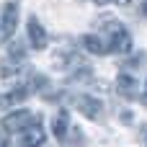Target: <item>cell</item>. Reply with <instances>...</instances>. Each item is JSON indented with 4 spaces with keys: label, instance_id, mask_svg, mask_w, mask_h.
I'll list each match as a JSON object with an SVG mask.
<instances>
[{
    "label": "cell",
    "instance_id": "obj_6",
    "mask_svg": "<svg viewBox=\"0 0 147 147\" xmlns=\"http://www.w3.org/2000/svg\"><path fill=\"white\" fill-rule=\"evenodd\" d=\"M44 140H47L44 127H41V124H39V119H36L31 127H26V129H23L18 147H41V145H44Z\"/></svg>",
    "mask_w": 147,
    "mask_h": 147
},
{
    "label": "cell",
    "instance_id": "obj_18",
    "mask_svg": "<svg viewBox=\"0 0 147 147\" xmlns=\"http://www.w3.org/2000/svg\"><path fill=\"white\" fill-rule=\"evenodd\" d=\"M145 147H147V129H145Z\"/></svg>",
    "mask_w": 147,
    "mask_h": 147
},
{
    "label": "cell",
    "instance_id": "obj_15",
    "mask_svg": "<svg viewBox=\"0 0 147 147\" xmlns=\"http://www.w3.org/2000/svg\"><path fill=\"white\" fill-rule=\"evenodd\" d=\"M96 5H106V3H114V0H93Z\"/></svg>",
    "mask_w": 147,
    "mask_h": 147
},
{
    "label": "cell",
    "instance_id": "obj_10",
    "mask_svg": "<svg viewBox=\"0 0 147 147\" xmlns=\"http://www.w3.org/2000/svg\"><path fill=\"white\" fill-rule=\"evenodd\" d=\"M31 96V88L28 85H21V88H13L10 93H5L3 98H0V103L3 106H10V103H21L23 98H28Z\"/></svg>",
    "mask_w": 147,
    "mask_h": 147
},
{
    "label": "cell",
    "instance_id": "obj_13",
    "mask_svg": "<svg viewBox=\"0 0 147 147\" xmlns=\"http://www.w3.org/2000/svg\"><path fill=\"white\" fill-rule=\"evenodd\" d=\"M0 147H10V145H8V137H5V134H0Z\"/></svg>",
    "mask_w": 147,
    "mask_h": 147
},
{
    "label": "cell",
    "instance_id": "obj_11",
    "mask_svg": "<svg viewBox=\"0 0 147 147\" xmlns=\"http://www.w3.org/2000/svg\"><path fill=\"white\" fill-rule=\"evenodd\" d=\"M65 142H72V145H83V142H85V137H83V132H80L78 127H72V129H70V134L65 137Z\"/></svg>",
    "mask_w": 147,
    "mask_h": 147
},
{
    "label": "cell",
    "instance_id": "obj_4",
    "mask_svg": "<svg viewBox=\"0 0 147 147\" xmlns=\"http://www.w3.org/2000/svg\"><path fill=\"white\" fill-rule=\"evenodd\" d=\"M75 109L85 116V119H101V114H103V103L98 101V98H93V96H78L75 98Z\"/></svg>",
    "mask_w": 147,
    "mask_h": 147
},
{
    "label": "cell",
    "instance_id": "obj_8",
    "mask_svg": "<svg viewBox=\"0 0 147 147\" xmlns=\"http://www.w3.org/2000/svg\"><path fill=\"white\" fill-rule=\"evenodd\" d=\"M67 132H70V111H59V114L54 116V121H52V134H54L59 142H65Z\"/></svg>",
    "mask_w": 147,
    "mask_h": 147
},
{
    "label": "cell",
    "instance_id": "obj_5",
    "mask_svg": "<svg viewBox=\"0 0 147 147\" xmlns=\"http://www.w3.org/2000/svg\"><path fill=\"white\" fill-rule=\"evenodd\" d=\"M26 34H28V44L36 49V52H41V49H47V31H44V26L39 23V18H28V23H26Z\"/></svg>",
    "mask_w": 147,
    "mask_h": 147
},
{
    "label": "cell",
    "instance_id": "obj_3",
    "mask_svg": "<svg viewBox=\"0 0 147 147\" xmlns=\"http://www.w3.org/2000/svg\"><path fill=\"white\" fill-rule=\"evenodd\" d=\"M18 26V0H8L3 5V23H0V36L10 39Z\"/></svg>",
    "mask_w": 147,
    "mask_h": 147
},
{
    "label": "cell",
    "instance_id": "obj_17",
    "mask_svg": "<svg viewBox=\"0 0 147 147\" xmlns=\"http://www.w3.org/2000/svg\"><path fill=\"white\" fill-rule=\"evenodd\" d=\"M142 101H145V103H147V90H145V96H142Z\"/></svg>",
    "mask_w": 147,
    "mask_h": 147
},
{
    "label": "cell",
    "instance_id": "obj_14",
    "mask_svg": "<svg viewBox=\"0 0 147 147\" xmlns=\"http://www.w3.org/2000/svg\"><path fill=\"white\" fill-rule=\"evenodd\" d=\"M142 16L147 18V0H142Z\"/></svg>",
    "mask_w": 147,
    "mask_h": 147
},
{
    "label": "cell",
    "instance_id": "obj_16",
    "mask_svg": "<svg viewBox=\"0 0 147 147\" xmlns=\"http://www.w3.org/2000/svg\"><path fill=\"white\" fill-rule=\"evenodd\" d=\"M114 3H119V5H129V0H114Z\"/></svg>",
    "mask_w": 147,
    "mask_h": 147
},
{
    "label": "cell",
    "instance_id": "obj_1",
    "mask_svg": "<svg viewBox=\"0 0 147 147\" xmlns=\"http://www.w3.org/2000/svg\"><path fill=\"white\" fill-rule=\"evenodd\" d=\"M96 34L103 39V44H106L109 52H119V54L132 52V34H129V31L124 28V23H119L116 18H103V21H101V28H98Z\"/></svg>",
    "mask_w": 147,
    "mask_h": 147
},
{
    "label": "cell",
    "instance_id": "obj_9",
    "mask_svg": "<svg viewBox=\"0 0 147 147\" xmlns=\"http://www.w3.org/2000/svg\"><path fill=\"white\" fill-rule=\"evenodd\" d=\"M83 47L90 54H109V49H106V44H103V39L98 34H85L83 36Z\"/></svg>",
    "mask_w": 147,
    "mask_h": 147
},
{
    "label": "cell",
    "instance_id": "obj_12",
    "mask_svg": "<svg viewBox=\"0 0 147 147\" xmlns=\"http://www.w3.org/2000/svg\"><path fill=\"white\" fill-rule=\"evenodd\" d=\"M121 121H124V124H129V121H132V114H129V111H124V114H121Z\"/></svg>",
    "mask_w": 147,
    "mask_h": 147
},
{
    "label": "cell",
    "instance_id": "obj_7",
    "mask_svg": "<svg viewBox=\"0 0 147 147\" xmlns=\"http://www.w3.org/2000/svg\"><path fill=\"white\" fill-rule=\"evenodd\" d=\"M116 93H119L121 98H137V96H140V83H137V78L129 75V72H121V75L116 78Z\"/></svg>",
    "mask_w": 147,
    "mask_h": 147
},
{
    "label": "cell",
    "instance_id": "obj_2",
    "mask_svg": "<svg viewBox=\"0 0 147 147\" xmlns=\"http://www.w3.org/2000/svg\"><path fill=\"white\" fill-rule=\"evenodd\" d=\"M36 121V116L31 114V111H26V109H18V111H10L8 116H3V121H0V127H3V132H23L26 127H31Z\"/></svg>",
    "mask_w": 147,
    "mask_h": 147
}]
</instances>
